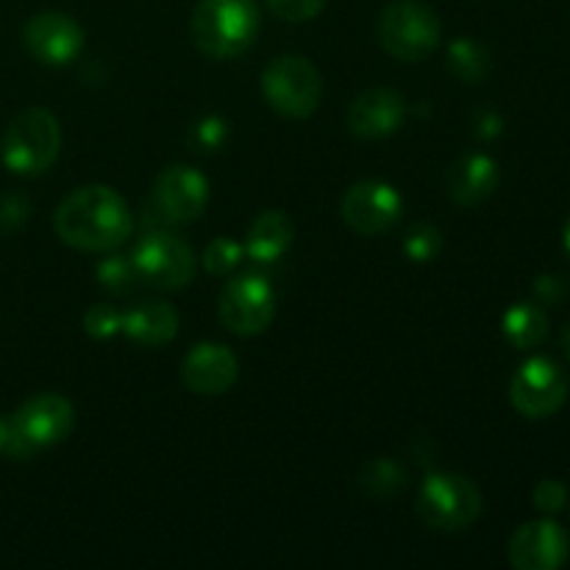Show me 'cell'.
I'll list each match as a JSON object with an SVG mask.
<instances>
[{"label":"cell","instance_id":"16","mask_svg":"<svg viewBox=\"0 0 570 570\" xmlns=\"http://www.w3.org/2000/svg\"><path fill=\"white\" fill-rule=\"evenodd\" d=\"M404 95L387 87H373L354 98L348 109V131L360 139H382L404 126Z\"/></svg>","mask_w":570,"mask_h":570},{"label":"cell","instance_id":"15","mask_svg":"<svg viewBox=\"0 0 570 570\" xmlns=\"http://www.w3.org/2000/svg\"><path fill=\"white\" fill-rule=\"evenodd\" d=\"M239 362L232 348L220 343H200L184 356L181 379L187 390L198 395H223L234 387Z\"/></svg>","mask_w":570,"mask_h":570},{"label":"cell","instance_id":"33","mask_svg":"<svg viewBox=\"0 0 570 570\" xmlns=\"http://www.w3.org/2000/svg\"><path fill=\"white\" fill-rule=\"evenodd\" d=\"M562 348H566V356L570 360V326L566 328V334H562Z\"/></svg>","mask_w":570,"mask_h":570},{"label":"cell","instance_id":"34","mask_svg":"<svg viewBox=\"0 0 570 570\" xmlns=\"http://www.w3.org/2000/svg\"><path fill=\"white\" fill-rule=\"evenodd\" d=\"M562 239H566V250H568V256H570V220L566 223V237H562Z\"/></svg>","mask_w":570,"mask_h":570},{"label":"cell","instance_id":"31","mask_svg":"<svg viewBox=\"0 0 570 570\" xmlns=\"http://www.w3.org/2000/svg\"><path fill=\"white\" fill-rule=\"evenodd\" d=\"M568 295H570V284L566 276H554V273H549V276H540L538 282H534V298H538L540 304L562 306L568 301Z\"/></svg>","mask_w":570,"mask_h":570},{"label":"cell","instance_id":"30","mask_svg":"<svg viewBox=\"0 0 570 570\" xmlns=\"http://www.w3.org/2000/svg\"><path fill=\"white\" fill-rule=\"evenodd\" d=\"M228 137V128L220 117H204L200 122L193 126V142L200 150H217Z\"/></svg>","mask_w":570,"mask_h":570},{"label":"cell","instance_id":"24","mask_svg":"<svg viewBox=\"0 0 570 570\" xmlns=\"http://www.w3.org/2000/svg\"><path fill=\"white\" fill-rule=\"evenodd\" d=\"M245 248L239 243L228 237H217L206 245L204 250V267L209 276H228L232 271H237V265L243 262Z\"/></svg>","mask_w":570,"mask_h":570},{"label":"cell","instance_id":"11","mask_svg":"<svg viewBox=\"0 0 570 570\" xmlns=\"http://www.w3.org/2000/svg\"><path fill=\"white\" fill-rule=\"evenodd\" d=\"M209 204V184L195 167L173 165L154 184V215L165 223L198 220Z\"/></svg>","mask_w":570,"mask_h":570},{"label":"cell","instance_id":"25","mask_svg":"<svg viewBox=\"0 0 570 570\" xmlns=\"http://www.w3.org/2000/svg\"><path fill=\"white\" fill-rule=\"evenodd\" d=\"M440 248H443V237H440L438 228L426 226V223L412 228L410 237H406L404 243L406 256H410L412 262H432L434 256L440 254Z\"/></svg>","mask_w":570,"mask_h":570},{"label":"cell","instance_id":"1","mask_svg":"<svg viewBox=\"0 0 570 570\" xmlns=\"http://www.w3.org/2000/svg\"><path fill=\"white\" fill-rule=\"evenodd\" d=\"M56 237L65 245L89 254L115 250L131 237V209L111 187H78L56 206Z\"/></svg>","mask_w":570,"mask_h":570},{"label":"cell","instance_id":"32","mask_svg":"<svg viewBox=\"0 0 570 570\" xmlns=\"http://www.w3.org/2000/svg\"><path fill=\"white\" fill-rule=\"evenodd\" d=\"M6 438H9V426H6V423L0 421V451L6 449Z\"/></svg>","mask_w":570,"mask_h":570},{"label":"cell","instance_id":"22","mask_svg":"<svg viewBox=\"0 0 570 570\" xmlns=\"http://www.w3.org/2000/svg\"><path fill=\"white\" fill-rule=\"evenodd\" d=\"M449 67L460 81L479 83L490 72V53L473 39H456L449 48Z\"/></svg>","mask_w":570,"mask_h":570},{"label":"cell","instance_id":"8","mask_svg":"<svg viewBox=\"0 0 570 570\" xmlns=\"http://www.w3.org/2000/svg\"><path fill=\"white\" fill-rule=\"evenodd\" d=\"M217 315L228 332L239 334V337H254V334L265 332L276 317V293L267 278L254 276V273L232 278L220 289Z\"/></svg>","mask_w":570,"mask_h":570},{"label":"cell","instance_id":"20","mask_svg":"<svg viewBox=\"0 0 570 570\" xmlns=\"http://www.w3.org/2000/svg\"><path fill=\"white\" fill-rule=\"evenodd\" d=\"M549 334V317L534 304H515L504 312V337L515 348H538Z\"/></svg>","mask_w":570,"mask_h":570},{"label":"cell","instance_id":"29","mask_svg":"<svg viewBox=\"0 0 570 570\" xmlns=\"http://www.w3.org/2000/svg\"><path fill=\"white\" fill-rule=\"evenodd\" d=\"M532 499H534V507H538L540 512H546V515H554V512H560L562 507L568 504V490H566V484L557 482V479H543V482L534 488Z\"/></svg>","mask_w":570,"mask_h":570},{"label":"cell","instance_id":"10","mask_svg":"<svg viewBox=\"0 0 570 570\" xmlns=\"http://www.w3.org/2000/svg\"><path fill=\"white\" fill-rule=\"evenodd\" d=\"M568 399V379L549 356H532L510 382V401L523 417H551Z\"/></svg>","mask_w":570,"mask_h":570},{"label":"cell","instance_id":"23","mask_svg":"<svg viewBox=\"0 0 570 570\" xmlns=\"http://www.w3.org/2000/svg\"><path fill=\"white\" fill-rule=\"evenodd\" d=\"M137 267H134L131 256H109L98 265V282L115 295L131 293L134 282H137Z\"/></svg>","mask_w":570,"mask_h":570},{"label":"cell","instance_id":"6","mask_svg":"<svg viewBox=\"0 0 570 570\" xmlns=\"http://www.w3.org/2000/svg\"><path fill=\"white\" fill-rule=\"evenodd\" d=\"M482 493L462 473H432L417 490L415 512L429 529L460 532L482 515Z\"/></svg>","mask_w":570,"mask_h":570},{"label":"cell","instance_id":"14","mask_svg":"<svg viewBox=\"0 0 570 570\" xmlns=\"http://www.w3.org/2000/svg\"><path fill=\"white\" fill-rule=\"evenodd\" d=\"M568 557V532L554 521L523 523L510 540V562L518 570H557Z\"/></svg>","mask_w":570,"mask_h":570},{"label":"cell","instance_id":"7","mask_svg":"<svg viewBox=\"0 0 570 570\" xmlns=\"http://www.w3.org/2000/svg\"><path fill=\"white\" fill-rule=\"evenodd\" d=\"M262 95L284 117L304 120L323 98V78L304 56H276L262 72Z\"/></svg>","mask_w":570,"mask_h":570},{"label":"cell","instance_id":"4","mask_svg":"<svg viewBox=\"0 0 570 570\" xmlns=\"http://www.w3.org/2000/svg\"><path fill=\"white\" fill-rule=\"evenodd\" d=\"M59 120L48 109H39V106L20 111L9 122V128L3 134V142H0L3 165L11 173H20V176H39V173H45L59 159Z\"/></svg>","mask_w":570,"mask_h":570},{"label":"cell","instance_id":"19","mask_svg":"<svg viewBox=\"0 0 570 570\" xmlns=\"http://www.w3.org/2000/svg\"><path fill=\"white\" fill-rule=\"evenodd\" d=\"M295 226L289 215L284 212H262L248 228V239H245V254L256 262H276L282 254H287L293 245Z\"/></svg>","mask_w":570,"mask_h":570},{"label":"cell","instance_id":"17","mask_svg":"<svg viewBox=\"0 0 570 570\" xmlns=\"http://www.w3.org/2000/svg\"><path fill=\"white\" fill-rule=\"evenodd\" d=\"M443 184L456 206H479L499 187V165L484 154H468L445 170Z\"/></svg>","mask_w":570,"mask_h":570},{"label":"cell","instance_id":"21","mask_svg":"<svg viewBox=\"0 0 570 570\" xmlns=\"http://www.w3.org/2000/svg\"><path fill=\"white\" fill-rule=\"evenodd\" d=\"M360 488L371 499H390V495L401 493L406 488L404 465L395 460H387V456L367 460L360 471Z\"/></svg>","mask_w":570,"mask_h":570},{"label":"cell","instance_id":"5","mask_svg":"<svg viewBox=\"0 0 570 570\" xmlns=\"http://www.w3.org/2000/svg\"><path fill=\"white\" fill-rule=\"evenodd\" d=\"M376 37L379 45L395 59L421 61L438 50L440 37H443V22L426 3L395 0L379 14Z\"/></svg>","mask_w":570,"mask_h":570},{"label":"cell","instance_id":"28","mask_svg":"<svg viewBox=\"0 0 570 570\" xmlns=\"http://www.w3.org/2000/svg\"><path fill=\"white\" fill-rule=\"evenodd\" d=\"M83 328H87L95 340H109L120 332V315H117L115 306L95 304L89 306L87 315H83Z\"/></svg>","mask_w":570,"mask_h":570},{"label":"cell","instance_id":"9","mask_svg":"<svg viewBox=\"0 0 570 570\" xmlns=\"http://www.w3.org/2000/svg\"><path fill=\"white\" fill-rule=\"evenodd\" d=\"M134 267L142 282L159 289H181L195 276V254L184 239L167 232H148L134 248Z\"/></svg>","mask_w":570,"mask_h":570},{"label":"cell","instance_id":"26","mask_svg":"<svg viewBox=\"0 0 570 570\" xmlns=\"http://www.w3.org/2000/svg\"><path fill=\"white\" fill-rule=\"evenodd\" d=\"M31 215V200L22 193H3L0 195V234H11L26 226Z\"/></svg>","mask_w":570,"mask_h":570},{"label":"cell","instance_id":"18","mask_svg":"<svg viewBox=\"0 0 570 570\" xmlns=\"http://www.w3.org/2000/svg\"><path fill=\"white\" fill-rule=\"evenodd\" d=\"M120 332L145 348L170 343L178 332V312L165 301H142L120 315Z\"/></svg>","mask_w":570,"mask_h":570},{"label":"cell","instance_id":"2","mask_svg":"<svg viewBox=\"0 0 570 570\" xmlns=\"http://www.w3.org/2000/svg\"><path fill=\"white\" fill-rule=\"evenodd\" d=\"M189 33L209 59H234L254 45L259 33L256 0H200L189 20Z\"/></svg>","mask_w":570,"mask_h":570},{"label":"cell","instance_id":"12","mask_svg":"<svg viewBox=\"0 0 570 570\" xmlns=\"http://www.w3.org/2000/svg\"><path fill=\"white\" fill-rule=\"evenodd\" d=\"M401 209V195L399 189L390 187L384 181H360L345 193L343 206V220L345 226L354 228L362 237H376V234L390 232L399 223Z\"/></svg>","mask_w":570,"mask_h":570},{"label":"cell","instance_id":"3","mask_svg":"<svg viewBox=\"0 0 570 570\" xmlns=\"http://www.w3.org/2000/svg\"><path fill=\"white\" fill-rule=\"evenodd\" d=\"M6 426H9L6 454L14 460H31L39 451L70 438L72 426H76V410L65 395L39 393L28 399Z\"/></svg>","mask_w":570,"mask_h":570},{"label":"cell","instance_id":"27","mask_svg":"<svg viewBox=\"0 0 570 570\" xmlns=\"http://www.w3.org/2000/svg\"><path fill=\"white\" fill-rule=\"evenodd\" d=\"M267 9L276 17L287 22H306L315 20L323 9H326L328 0H265Z\"/></svg>","mask_w":570,"mask_h":570},{"label":"cell","instance_id":"13","mask_svg":"<svg viewBox=\"0 0 570 570\" xmlns=\"http://www.w3.org/2000/svg\"><path fill=\"white\" fill-rule=\"evenodd\" d=\"M22 39H26L28 53L50 67L70 65L83 50V28L61 11L33 14L22 31Z\"/></svg>","mask_w":570,"mask_h":570}]
</instances>
